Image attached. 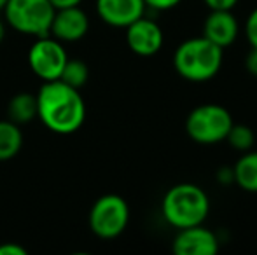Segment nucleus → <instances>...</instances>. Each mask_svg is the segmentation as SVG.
<instances>
[{
	"instance_id": "nucleus-1",
	"label": "nucleus",
	"mask_w": 257,
	"mask_h": 255,
	"mask_svg": "<svg viewBox=\"0 0 257 255\" xmlns=\"http://www.w3.org/2000/svg\"><path fill=\"white\" fill-rule=\"evenodd\" d=\"M37 117L58 135H72L84 124L86 103L79 89L63 81H48L37 95Z\"/></svg>"
},
{
	"instance_id": "nucleus-2",
	"label": "nucleus",
	"mask_w": 257,
	"mask_h": 255,
	"mask_svg": "<svg viewBox=\"0 0 257 255\" xmlns=\"http://www.w3.org/2000/svg\"><path fill=\"white\" fill-rule=\"evenodd\" d=\"M161 213L177 231L200 225L210 213L208 194L196 184H177L163 197Z\"/></svg>"
},
{
	"instance_id": "nucleus-3",
	"label": "nucleus",
	"mask_w": 257,
	"mask_h": 255,
	"mask_svg": "<svg viewBox=\"0 0 257 255\" xmlns=\"http://www.w3.org/2000/svg\"><path fill=\"white\" fill-rule=\"evenodd\" d=\"M224 49L208 39L193 37L184 41L173 55V67L182 79L191 82H206L219 74L222 67Z\"/></svg>"
},
{
	"instance_id": "nucleus-4",
	"label": "nucleus",
	"mask_w": 257,
	"mask_h": 255,
	"mask_svg": "<svg viewBox=\"0 0 257 255\" xmlns=\"http://www.w3.org/2000/svg\"><path fill=\"white\" fill-rule=\"evenodd\" d=\"M233 124V116L226 107L203 103L189 112L186 119V133L200 145H213L226 140Z\"/></svg>"
},
{
	"instance_id": "nucleus-5",
	"label": "nucleus",
	"mask_w": 257,
	"mask_h": 255,
	"mask_svg": "<svg viewBox=\"0 0 257 255\" xmlns=\"http://www.w3.org/2000/svg\"><path fill=\"white\" fill-rule=\"evenodd\" d=\"M54 7L49 0H7L4 16L16 32L32 37L49 35Z\"/></svg>"
},
{
	"instance_id": "nucleus-6",
	"label": "nucleus",
	"mask_w": 257,
	"mask_h": 255,
	"mask_svg": "<svg viewBox=\"0 0 257 255\" xmlns=\"http://www.w3.org/2000/svg\"><path fill=\"white\" fill-rule=\"evenodd\" d=\"M130 220V206L124 197L105 194L98 197L89 211V227L98 238L114 239L122 234Z\"/></svg>"
},
{
	"instance_id": "nucleus-7",
	"label": "nucleus",
	"mask_w": 257,
	"mask_h": 255,
	"mask_svg": "<svg viewBox=\"0 0 257 255\" xmlns=\"http://www.w3.org/2000/svg\"><path fill=\"white\" fill-rule=\"evenodd\" d=\"M67 60V51L61 42L49 35L37 37V41L28 51V65L32 72L44 82L60 79Z\"/></svg>"
},
{
	"instance_id": "nucleus-8",
	"label": "nucleus",
	"mask_w": 257,
	"mask_h": 255,
	"mask_svg": "<svg viewBox=\"0 0 257 255\" xmlns=\"http://www.w3.org/2000/svg\"><path fill=\"white\" fill-rule=\"evenodd\" d=\"M126 42L135 55L153 56L163 48L165 34L154 20L142 16L126 27Z\"/></svg>"
},
{
	"instance_id": "nucleus-9",
	"label": "nucleus",
	"mask_w": 257,
	"mask_h": 255,
	"mask_svg": "<svg viewBox=\"0 0 257 255\" xmlns=\"http://www.w3.org/2000/svg\"><path fill=\"white\" fill-rule=\"evenodd\" d=\"M172 250L177 255H215L219 252V238L203 224L179 229Z\"/></svg>"
},
{
	"instance_id": "nucleus-10",
	"label": "nucleus",
	"mask_w": 257,
	"mask_h": 255,
	"mask_svg": "<svg viewBox=\"0 0 257 255\" xmlns=\"http://www.w3.org/2000/svg\"><path fill=\"white\" fill-rule=\"evenodd\" d=\"M89 30L88 14L79 6L63 7L54 11L49 34L60 42H75L81 41Z\"/></svg>"
},
{
	"instance_id": "nucleus-11",
	"label": "nucleus",
	"mask_w": 257,
	"mask_h": 255,
	"mask_svg": "<svg viewBox=\"0 0 257 255\" xmlns=\"http://www.w3.org/2000/svg\"><path fill=\"white\" fill-rule=\"evenodd\" d=\"M96 13L107 25L115 28H126L144 16V0H96Z\"/></svg>"
},
{
	"instance_id": "nucleus-12",
	"label": "nucleus",
	"mask_w": 257,
	"mask_h": 255,
	"mask_svg": "<svg viewBox=\"0 0 257 255\" xmlns=\"http://www.w3.org/2000/svg\"><path fill=\"white\" fill-rule=\"evenodd\" d=\"M240 34V25L231 11H210L203 23V37L212 44L226 49L233 46Z\"/></svg>"
},
{
	"instance_id": "nucleus-13",
	"label": "nucleus",
	"mask_w": 257,
	"mask_h": 255,
	"mask_svg": "<svg viewBox=\"0 0 257 255\" xmlns=\"http://www.w3.org/2000/svg\"><path fill=\"white\" fill-rule=\"evenodd\" d=\"M234 184L247 192H257V152L247 150L233 166Z\"/></svg>"
},
{
	"instance_id": "nucleus-14",
	"label": "nucleus",
	"mask_w": 257,
	"mask_h": 255,
	"mask_svg": "<svg viewBox=\"0 0 257 255\" xmlns=\"http://www.w3.org/2000/svg\"><path fill=\"white\" fill-rule=\"evenodd\" d=\"M9 121L16 124L30 123L37 117V96L30 93H18L7 105Z\"/></svg>"
},
{
	"instance_id": "nucleus-15",
	"label": "nucleus",
	"mask_w": 257,
	"mask_h": 255,
	"mask_svg": "<svg viewBox=\"0 0 257 255\" xmlns=\"http://www.w3.org/2000/svg\"><path fill=\"white\" fill-rule=\"evenodd\" d=\"M23 145V133L13 121H0V161L18 156Z\"/></svg>"
},
{
	"instance_id": "nucleus-16",
	"label": "nucleus",
	"mask_w": 257,
	"mask_h": 255,
	"mask_svg": "<svg viewBox=\"0 0 257 255\" xmlns=\"http://www.w3.org/2000/svg\"><path fill=\"white\" fill-rule=\"evenodd\" d=\"M88 77H89V68L88 65L81 60H67L63 67V72L60 75V81H63L65 84L72 86L75 89H81L82 86L88 82Z\"/></svg>"
},
{
	"instance_id": "nucleus-17",
	"label": "nucleus",
	"mask_w": 257,
	"mask_h": 255,
	"mask_svg": "<svg viewBox=\"0 0 257 255\" xmlns=\"http://www.w3.org/2000/svg\"><path fill=\"white\" fill-rule=\"evenodd\" d=\"M226 142L229 143L233 149L240 150V152H247L254 147L255 135L248 126L245 124H233L226 136Z\"/></svg>"
},
{
	"instance_id": "nucleus-18",
	"label": "nucleus",
	"mask_w": 257,
	"mask_h": 255,
	"mask_svg": "<svg viewBox=\"0 0 257 255\" xmlns=\"http://www.w3.org/2000/svg\"><path fill=\"white\" fill-rule=\"evenodd\" d=\"M245 35L247 41L252 48H257V7L248 14L247 21H245Z\"/></svg>"
},
{
	"instance_id": "nucleus-19",
	"label": "nucleus",
	"mask_w": 257,
	"mask_h": 255,
	"mask_svg": "<svg viewBox=\"0 0 257 255\" xmlns=\"http://www.w3.org/2000/svg\"><path fill=\"white\" fill-rule=\"evenodd\" d=\"M210 11H233L238 0H203Z\"/></svg>"
},
{
	"instance_id": "nucleus-20",
	"label": "nucleus",
	"mask_w": 257,
	"mask_h": 255,
	"mask_svg": "<svg viewBox=\"0 0 257 255\" xmlns=\"http://www.w3.org/2000/svg\"><path fill=\"white\" fill-rule=\"evenodd\" d=\"M182 0H144L146 7H151V9L156 11H170L173 7H177Z\"/></svg>"
},
{
	"instance_id": "nucleus-21",
	"label": "nucleus",
	"mask_w": 257,
	"mask_h": 255,
	"mask_svg": "<svg viewBox=\"0 0 257 255\" xmlns=\"http://www.w3.org/2000/svg\"><path fill=\"white\" fill-rule=\"evenodd\" d=\"M0 255H27V248L18 243H4L0 245Z\"/></svg>"
},
{
	"instance_id": "nucleus-22",
	"label": "nucleus",
	"mask_w": 257,
	"mask_h": 255,
	"mask_svg": "<svg viewBox=\"0 0 257 255\" xmlns=\"http://www.w3.org/2000/svg\"><path fill=\"white\" fill-rule=\"evenodd\" d=\"M245 67H247V70L250 72L254 77H257V48H252L250 53L247 55V58H245Z\"/></svg>"
},
{
	"instance_id": "nucleus-23",
	"label": "nucleus",
	"mask_w": 257,
	"mask_h": 255,
	"mask_svg": "<svg viewBox=\"0 0 257 255\" xmlns=\"http://www.w3.org/2000/svg\"><path fill=\"white\" fill-rule=\"evenodd\" d=\"M217 180L220 182L222 185H229L234 182V177H233V168H220L217 171Z\"/></svg>"
},
{
	"instance_id": "nucleus-24",
	"label": "nucleus",
	"mask_w": 257,
	"mask_h": 255,
	"mask_svg": "<svg viewBox=\"0 0 257 255\" xmlns=\"http://www.w3.org/2000/svg\"><path fill=\"white\" fill-rule=\"evenodd\" d=\"M54 9H63V7H75L81 6L82 0H49Z\"/></svg>"
},
{
	"instance_id": "nucleus-25",
	"label": "nucleus",
	"mask_w": 257,
	"mask_h": 255,
	"mask_svg": "<svg viewBox=\"0 0 257 255\" xmlns=\"http://www.w3.org/2000/svg\"><path fill=\"white\" fill-rule=\"evenodd\" d=\"M4 37H6V27H4V23L0 21V42L4 41Z\"/></svg>"
},
{
	"instance_id": "nucleus-26",
	"label": "nucleus",
	"mask_w": 257,
	"mask_h": 255,
	"mask_svg": "<svg viewBox=\"0 0 257 255\" xmlns=\"http://www.w3.org/2000/svg\"><path fill=\"white\" fill-rule=\"evenodd\" d=\"M6 4H7V0H0V13L4 11V7H6Z\"/></svg>"
}]
</instances>
